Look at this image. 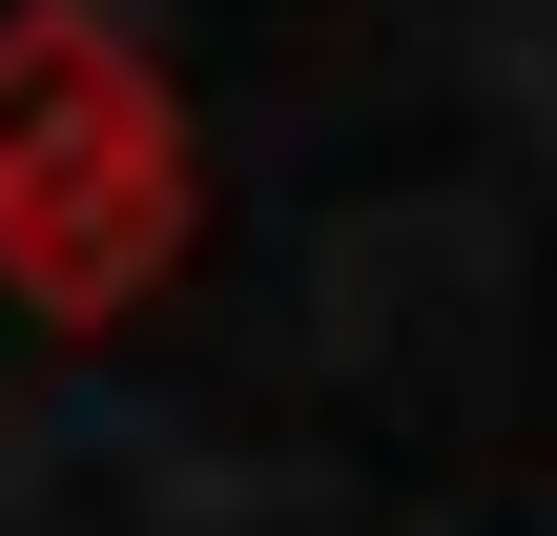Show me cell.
<instances>
[{
	"label": "cell",
	"instance_id": "6da1fadb",
	"mask_svg": "<svg viewBox=\"0 0 557 536\" xmlns=\"http://www.w3.org/2000/svg\"><path fill=\"white\" fill-rule=\"evenodd\" d=\"M207 248V145L186 83L145 62L124 0H0V310L124 331Z\"/></svg>",
	"mask_w": 557,
	"mask_h": 536
}]
</instances>
